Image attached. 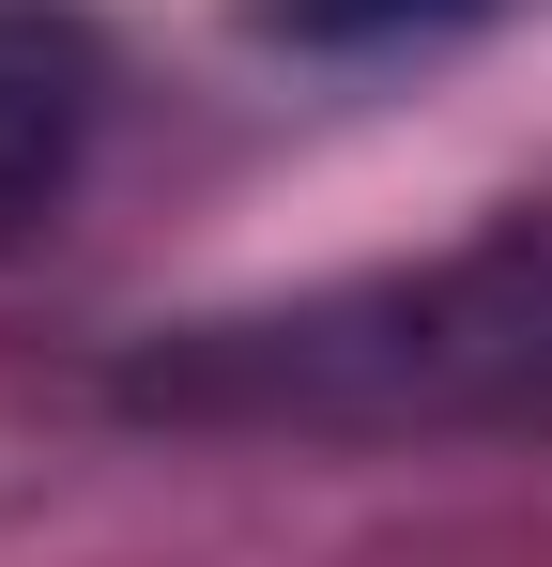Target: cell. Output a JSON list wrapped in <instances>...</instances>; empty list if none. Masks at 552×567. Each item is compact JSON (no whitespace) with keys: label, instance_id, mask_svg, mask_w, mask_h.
Instances as JSON below:
<instances>
[{"label":"cell","instance_id":"cell-1","mask_svg":"<svg viewBox=\"0 0 552 567\" xmlns=\"http://www.w3.org/2000/svg\"><path fill=\"white\" fill-rule=\"evenodd\" d=\"M123 399L184 430H323V445H552V199L476 215L430 261L184 322L123 369Z\"/></svg>","mask_w":552,"mask_h":567},{"label":"cell","instance_id":"cell-2","mask_svg":"<svg viewBox=\"0 0 552 567\" xmlns=\"http://www.w3.org/2000/svg\"><path fill=\"white\" fill-rule=\"evenodd\" d=\"M108 123V47L78 0H0V246L47 230Z\"/></svg>","mask_w":552,"mask_h":567},{"label":"cell","instance_id":"cell-3","mask_svg":"<svg viewBox=\"0 0 552 567\" xmlns=\"http://www.w3.org/2000/svg\"><path fill=\"white\" fill-rule=\"evenodd\" d=\"M476 0H276V31H446Z\"/></svg>","mask_w":552,"mask_h":567}]
</instances>
